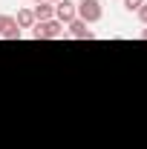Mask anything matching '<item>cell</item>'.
<instances>
[{
  "label": "cell",
  "instance_id": "6da1fadb",
  "mask_svg": "<svg viewBox=\"0 0 147 149\" xmlns=\"http://www.w3.org/2000/svg\"><path fill=\"white\" fill-rule=\"evenodd\" d=\"M101 17H104L101 0H78V20H84L87 26H92V23H98Z\"/></svg>",
  "mask_w": 147,
  "mask_h": 149
},
{
  "label": "cell",
  "instance_id": "7a4b0ae2",
  "mask_svg": "<svg viewBox=\"0 0 147 149\" xmlns=\"http://www.w3.org/2000/svg\"><path fill=\"white\" fill-rule=\"evenodd\" d=\"M32 35H35V40H58V37H64V23H58L55 17L43 20V23H35Z\"/></svg>",
  "mask_w": 147,
  "mask_h": 149
},
{
  "label": "cell",
  "instance_id": "3957f363",
  "mask_svg": "<svg viewBox=\"0 0 147 149\" xmlns=\"http://www.w3.org/2000/svg\"><path fill=\"white\" fill-rule=\"evenodd\" d=\"M78 17V3L75 0H61V3H55V20L58 23H72V20Z\"/></svg>",
  "mask_w": 147,
  "mask_h": 149
},
{
  "label": "cell",
  "instance_id": "277c9868",
  "mask_svg": "<svg viewBox=\"0 0 147 149\" xmlns=\"http://www.w3.org/2000/svg\"><path fill=\"white\" fill-rule=\"evenodd\" d=\"M23 29H20L12 15H0V37L3 40H20Z\"/></svg>",
  "mask_w": 147,
  "mask_h": 149
},
{
  "label": "cell",
  "instance_id": "5b68a950",
  "mask_svg": "<svg viewBox=\"0 0 147 149\" xmlns=\"http://www.w3.org/2000/svg\"><path fill=\"white\" fill-rule=\"evenodd\" d=\"M66 35H69V37H75V40H92V37H95V32H92V29L87 26V23H84V20H78V17H75L72 23H66Z\"/></svg>",
  "mask_w": 147,
  "mask_h": 149
},
{
  "label": "cell",
  "instance_id": "8992f818",
  "mask_svg": "<svg viewBox=\"0 0 147 149\" xmlns=\"http://www.w3.org/2000/svg\"><path fill=\"white\" fill-rule=\"evenodd\" d=\"M32 12H35V20H37V23H43V20H52V17H55V3H46V0H37Z\"/></svg>",
  "mask_w": 147,
  "mask_h": 149
},
{
  "label": "cell",
  "instance_id": "52a82bcc",
  "mask_svg": "<svg viewBox=\"0 0 147 149\" xmlns=\"http://www.w3.org/2000/svg\"><path fill=\"white\" fill-rule=\"evenodd\" d=\"M15 23H18L20 29H35V12H32V9H20L18 12V17H15Z\"/></svg>",
  "mask_w": 147,
  "mask_h": 149
},
{
  "label": "cell",
  "instance_id": "ba28073f",
  "mask_svg": "<svg viewBox=\"0 0 147 149\" xmlns=\"http://www.w3.org/2000/svg\"><path fill=\"white\" fill-rule=\"evenodd\" d=\"M121 3H124V9H127V12H139V6H141L144 0H121Z\"/></svg>",
  "mask_w": 147,
  "mask_h": 149
},
{
  "label": "cell",
  "instance_id": "9c48e42d",
  "mask_svg": "<svg viewBox=\"0 0 147 149\" xmlns=\"http://www.w3.org/2000/svg\"><path fill=\"white\" fill-rule=\"evenodd\" d=\"M136 17H139V20H141V23L147 26V0L141 3V6H139V12H136Z\"/></svg>",
  "mask_w": 147,
  "mask_h": 149
},
{
  "label": "cell",
  "instance_id": "30bf717a",
  "mask_svg": "<svg viewBox=\"0 0 147 149\" xmlns=\"http://www.w3.org/2000/svg\"><path fill=\"white\" fill-rule=\"evenodd\" d=\"M141 37H144V40H147V29H141Z\"/></svg>",
  "mask_w": 147,
  "mask_h": 149
},
{
  "label": "cell",
  "instance_id": "8fae6325",
  "mask_svg": "<svg viewBox=\"0 0 147 149\" xmlns=\"http://www.w3.org/2000/svg\"><path fill=\"white\" fill-rule=\"evenodd\" d=\"M46 3H61V0H46Z\"/></svg>",
  "mask_w": 147,
  "mask_h": 149
},
{
  "label": "cell",
  "instance_id": "7c38bea8",
  "mask_svg": "<svg viewBox=\"0 0 147 149\" xmlns=\"http://www.w3.org/2000/svg\"><path fill=\"white\" fill-rule=\"evenodd\" d=\"M26 3H37V0H26Z\"/></svg>",
  "mask_w": 147,
  "mask_h": 149
},
{
  "label": "cell",
  "instance_id": "4fadbf2b",
  "mask_svg": "<svg viewBox=\"0 0 147 149\" xmlns=\"http://www.w3.org/2000/svg\"><path fill=\"white\" fill-rule=\"evenodd\" d=\"M75 3H78V0H75Z\"/></svg>",
  "mask_w": 147,
  "mask_h": 149
}]
</instances>
